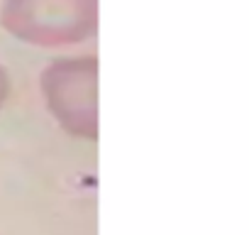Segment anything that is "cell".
Segmentation results:
<instances>
[{
    "instance_id": "6da1fadb",
    "label": "cell",
    "mask_w": 249,
    "mask_h": 235,
    "mask_svg": "<svg viewBox=\"0 0 249 235\" xmlns=\"http://www.w3.org/2000/svg\"><path fill=\"white\" fill-rule=\"evenodd\" d=\"M0 25L37 47L78 44L98 32V0H5Z\"/></svg>"
},
{
    "instance_id": "7a4b0ae2",
    "label": "cell",
    "mask_w": 249,
    "mask_h": 235,
    "mask_svg": "<svg viewBox=\"0 0 249 235\" xmlns=\"http://www.w3.org/2000/svg\"><path fill=\"white\" fill-rule=\"evenodd\" d=\"M42 93L56 123L73 137H98V59L61 57L42 71Z\"/></svg>"
},
{
    "instance_id": "3957f363",
    "label": "cell",
    "mask_w": 249,
    "mask_h": 235,
    "mask_svg": "<svg viewBox=\"0 0 249 235\" xmlns=\"http://www.w3.org/2000/svg\"><path fill=\"white\" fill-rule=\"evenodd\" d=\"M8 93H10V76L3 69V64H0V108H3V103L8 100Z\"/></svg>"
}]
</instances>
